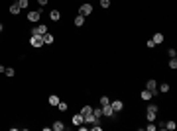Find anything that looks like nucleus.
I'll use <instances>...</instances> for the list:
<instances>
[{
	"label": "nucleus",
	"instance_id": "nucleus-1",
	"mask_svg": "<svg viewBox=\"0 0 177 131\" xmlns=\"http://www.w3.org/2000/svg\"><path fill=\"white\" fill-rule=\"evenodd\" d=\"M30 45L36 47V49L43 47V37H41V35H36V33H32V35H30Z\"/></svg>",
	"mask_w": 177,
	"mask_h": 131
},
{
	"label": "nucleus",
	"instance_id": "nucleus-2",
	"mask_svg": "<svg viewBox=\"0 0 177 131\" xmlns=\"http://www.w3.org/2000/svg\"><path fill=\"white\" fill-rule=\"evenodd\" d=\"M26 18H28V22H32V24H39V20H41V12H39V10H30Z\"/></svg>",
	"mask_w": 177,
	"mask_h": 131
},
{
	"label": "nucleus",
	"instance_id": "nucleus-3",
	"mask_svg": "<svg viewBox=\"0 0 177 131\" xmlns=\"http://www.w3.org/2000/svg\"><path fill=\"white\" fill-rule=\"evenodd\" d=\"M79 14H83V16H91V14H92V6L89 4V2L81 4V6H79Z\"/></svg>",
	"mask_w": 177,
	"mask_h": 131
},
{
	"label": "nucleus",
	"instance_id": "nucleus-4",
	"mask_svg": "<svg viewBox=\"0 0 177 131\" xmlns=\"http://www.w3.org/2000/svg\"><path fill=\"white\" fill-rule=\"evenodd\" d=\"M110 108L114 110V113H118V111L124 110V102L122 100H114V102H110Z\"/></svg>",
	"mask_w": 177,
	"mask_h": 131
},
{
	"label": "nucleus",
	"instance_id": "nucleus-5",
	"mask_svg": "<svg viewBox=\"0 0 177 131\" xmlns=\"http://www.w3.org/2000/svg\"><path fill=\"white\" fill-rule=\"evenodd\" d=\"M32 33H36V35H43V33H47V26L45 24H38V26L32 29Z\"/></svg>",
	"mask_w": 177,
	"mask_h": 131
},
{
	"label": "nucleus",
	"instance_id": "nucleus-6",
	"mask_svg": "<svg viewBox=\"0 0 177 131\" xmlns=\"http://www.w3.org/2000/svg\"><path fill=\"white\" fill-rule=\"evenodd\" d=\"M100 110H102V116H104V118H114V110L110 108V104L100 106Z\"/></svg>",
	"mask_w": 177,
	"mask_h": 131
},
{
	"label": "nucleus",
	"instance_id": "nucleus-7",
	"mask_svg": "<svg viewBox=\"0 0 177 131\" xmlns=\"http://www.w3.org/2000/svg\"><path fill=\"white\" fill-rule=\"evenodd\" d=\"M151 41H154L156 45H161V43L165 41V35L161 32H156V33H154V37H151Z\"/></svg>",
	"mask_w": 177,
	"mask_h": 131
},
{
	"label": "nucleus",
	"instance_id": "nucleus-8",
	"mask_svg": "<svg viewBox=\"0 0 177 131\" xmlns=\"http://www.w3.org/2000/svg\"><path fill=\"white\" fill-rule=\"evenodd\" d=\"M146 88H148L151 94H157V82H156L154 78H150L148 82H146Z\"/></svg>",
	"mask_w": 177,
	"mask_h": 131
},
{
	"label": "nucleus",
	"instance_id": "nucleus-9",
	"mask_svg": "<svg viewBox=\"0 0 177 131\" xmlns=\"http://www.w3.org/2000/svg\"><path fill=\"white\" fill-rule=\"evenodd\" d=\"M73 24H75L77 27L85 26V16H83V14H77V16H75V20H73Z\"/></svg>",
	"mask_w": 177,
	"mask_h": 131
},
{
	"label": "nucleus",
	"instance_id": "nucleus-10",
	"mask_svg": "<svg viewBox=\"0 0 177 131\" xmlns=\"http://www.w3.org/2000/svg\"><path fill=\"white\" fill-rule=\"evenodd\" d=\"M41 37H43V45H51L53 41H55V37H53V35H51L49 32H47V33H43Z\"/></svg>",
	"mask_w": 177,
	"mask_h": 131
},
{
	"label": "nucleus",
	"instance_id": "nucleus-11",
	"mask_svg": "<svg viewBox=\"0 0 177 131\" xmlns=\"http://www.w3.org/2000/svg\"><path fill=\"white\" fill-rule=\"evenodd\" d=\"M51 129H55V131H63L65 129V123H63V121H53V125H51Z\"/></svg>",
	"mask_w": 177,
	"mask_h": 131
},
{
	"label": "nucleus",
	"instance_id": "nucleus-12",
	"mask_svg": "<svg viewBox=\"0 0 177 131\" xmlns=\"http://www.w3.org/2000/svg\"><path fill=\"white\" fill-rule=\"evenodd\" d=\"M49 18H51L53 22H59L61 20V12H59V10H51V12H49Z\"/></svg>",
	"mask_w": 177,
	"mask_h": 131
},
{
	"label": "nucleus",
	"instance_id": "nucleus-13",
	"mask_svg": "<svg viewBox=\"0 0 177 131\" xmlns=\"http://www.w3.org/2000/svg\"><path fill=\"white\" fill-rule=\"evenodd\" d=\"M47 102H49V106H57L59 102H61V100H59V96H57V94H51V96L47 98Z\"/></svg>",
	"mask_w": 177,
	"mask_h": 131
},
{
	"label": "nucleus",
	"instance_id": "nucleus-14",
	"mask_svg": "<svg viewBox=\"0 0 177 131\" xmlns=\"http://www.w3.org/2000/svg\"><path fill=\"white\" fill-rule=\"evenodd\" d=\"M73 123H75V125L85 123V118H83V113H77V116H73Z\"/></svg>",
	"mask_w": 177,
	"mask_h": 131
},
{
	"label": "nucleus",
	"instance_id": "nucleus-15",
	"mask_svg": "<svg viewBox=\"0 0 177 131\" xmlns=\"http://www.w3.org/2000/svg\"><path fill=\"white\" fill-rule=\"evenodd\" d=\"M20 12H22V8L18 6V2H16V4H12V6H10V14H12V16H18Z\"/></svg>",
	"mask_w": 177,
	"mask_h": 131
},
{
	"label": "nucleus",
	"instance_id": "nucleus-16",
	"mask_svg": "<svg viewBox=\"0 0 177 131\" xmlns=\"http://www.w3.org/2000/svg\"><path fill=\"white\" fill-rule=\"evenodd\" d=\"M92 111V106H83V108H81V111H79V113H83V118H85V116H89V113H91Z\"/></svg>",
	"mask_w": 177,
	"mask_h": 131
},
{
	"label": "nucleus",
	"instance_id": "nucleus-17",
	"mask_svg": "<svg viewBox=\"0 0 177 131\" xmlns=\"http://www.w3.org/2000/svg\"><path fill=\"white\" fill-rule=\"evenodd\" d=\"M140 96H142V100H151V96H154V94H151V92L148 90V88H144V90H142V94H140Z\"/></svg>",
	"mask_w": 177,
	"mask_h": 131
},
{
	"label": "nucleus",
	"instance_id": "nucleus-18",
	"mask_svg": "<svg viewBox=\"0 0 177 131\" xmlns=\"http://www.w3.org/2000/svg\"><path fill=\"white\" fill-rule=\"evenodd\" d=\"M146 119H148V121H156V111H146Z\"/></svg>",
	"mask_w": 177,
	"mask_h": 131
},
{
	"label": "nucleus",
	"instance_id": "nucleus-19",
	"mask_svg": "<svg viewBox=\"0 0 177 131\" xmlns=\"http://www.w3.org/2000/svg\"><path fill=\"white\" fill-rule=\"evenodd\" d=\"M92 116H95V118H102V110H100V108H92Z\"/></svg>",
	"mask_w": 177,
	"mask_h": 131
},
{
	"label": "nucleus",
	"instance_id": "nucleus-20",
	"mask_svg": "<svg viewBox=\"0 0 177 131\" xmlns=\"http://www.w3.org/2000/svg\"><path fill=\"white\" fill-rule=\"evenodd\" d=\"M18 6L22 8V10H26V8L30 6V0H18Z\"/></svg>",
	"mask_w": 177,
	"mask_h": 131
},
{
	"label": "nucleus",
	"instance_id": "nucleus-21",
	"mask_svg": "<svg viewBox=\"0 0 177 131\" xmlns=\"http://www.w3.org/2000/svg\"><path fill=\"white\" fill-rule=\"evenodd\" d=\"M55 108H57V110H59V111H67V108H69V106H67V104H65V102H59V104H57V106H55Z\"/></svg>",
	"mask_w": 177,
	"mask_h": 131
},
{
	"label": "nucleus",
	"instance_id": "nucleus-22",
	"mask_svg": "<svg viewBox=\"0 0 177 131\" xmlns=\"http://www.w3.org/2000/svg\"><path fill=\"white\" fill-rule=\"evenodd\" d=\"M159 92H169V84H167V82H161V84H159Z\"/></svg>",
	"mask_w": 177,
	"mask_h": 131
},
{
	"label": "nucleus",
	"instance_id": "nucleus-23",
	"mask_svg": "<svg viewBox=\"0 0 177 131\" xmlns=\"http://www.w3.org/2000/svg\"><path fill=\"white\" fill-rule=\"evenodd\" d=\"M167 65H169L171 71H175V69H177V59H175V57H173V59H169V63H167Z\"/></svg>",
	"mask_w": 177,
	"mask_h": 131
},
{
	"label": "nucleus",
	"instance_id": "nucleus-24",
	"mask_svg": "<svg viewBox=\"0 0 177 131\" xmlns=\"http://www.w3.org/2000/svg\"><path fill=\"white\" fill-rule=\"evenodd\" d=\"M98 102H100V106H106V104H110V98H108V96H100Z\"/></svg>",
	"mask_w": 177,
	"mask_h": 131
},
{
	"label": "nucleus",
	"instance_id": "nucleus-25",
	"mask_svg": "<svg viewBox=\"0 0 177 131\" xmlns=\"http://www.w3.org/2000/svg\"><path fill=\"white\" fill-rule=\"evenodd\" d=\"M175 127H177V123H175V121H165V129H171V131H173Z\"/></svg>",
	"mask_w": 177,
	"mask_h": 131
},
{
	"label": "nucleus",
	"instance_id": "nucleus-26",
	"mask_svg": "<svg viewBox=\"0 0 177 131\" xmlns=\"http://www.w3.org/2000/svg\"><path fill=\"white\" fill-rule=\"evenodd\" d=\"M146 129H148V131H156V129H157V125L154 123V121H148V125H146Z\"/></svg>",
	"mask_w": 177,
	"mask_h": 131
},
{
	"label": "nucleus",
	"instance_id": "nucleus-27",
	"mask_svg": "<svg viewBox=\"0 0 177 131\" xmlns=\"http://www.w3.org/2000/svg\"><path fill=\"white\" fill-rule=\"evenodd\" d=\"M167 55H169V59H173V57H177V51L173 47H169V49H167Z\"/></svg>",
	"mask_w": 177,
	"mask_h": 131
},
{
	"label": "nucleus",
	"instance_id": "nucleus-28",
	"mask_svg": "<svg viewBox=\"0 0 177 131\" xmlns=\"http://www.w3.org/2000/svg\"><path fill=\"white\" fill-rule=\"evenodd\" d=\"M4 74H6V76H14V74H16V71H14V69H6V71H4Z\"/></svg>",
	"mask_w": 177,
	"mask_h": 131
},
{
	"label": "nucleus",
	"instance_id": "nucleus-29",
	"mask_svg": "<svg viewBox=\"0 0 177 131\" xmlns=\"http://www.w3.org/2000/svg\"><path fill=\"white\" fill-rule=\"evenodd\" d=\"M91 129H92V131H102V125H100V123H92Z\"/></svg>",
	"mask_w": 177,
	"mask_h": 131
},
{
	"label": "nucleus",
	"instance_id": "nucleus-30",
	"mask_svg": "<svg viewBox=\"0 0 177 131\" xmlns=\"http://www.w3.org/2000/svg\"><path fill=\"white\" fill-rule=\"evenodd\" d=\"M100 6L102 8H110V0H100Z\"/></svg>",
	"mask_w": 177,
	"mask_h": 131
},
{
	"label": "nucleus",
	"instance_id": "nucleus-31",
	"mask_svg": "<svg viewBox=\"0 0 177 131\" xmlns=\"http://www.w3.org/2000/svg\"><path fill=\"white\" fill-rule=\"evenodd\" d=\"M148 110H150V111H156V113H157V106L156 104H150V106H148Z\"/></svg>",
	"mask_w": 177,
	"mask_h": 131
},
{
	"label": "nucleus",
	"instance_id": "nucleus-32",
	"mask_svg": "<svg viewBox=\"0 0 177 131\" xmlns=\"http://www.w3.org/2000/svg\"><path fill=\"white\" fill-rule=\"evenodd\" d=\"M146 47H148V49H154V47H156V43H154V41H148V43H146Z\"/></svg>",
	"mask_w": 177,
	"mask_h": 131
},
{
	"label": "nucleus",
	"instance_id": "nucleus-33",
	"mask_svg": "<svg viewBox=\"0 0 177 131\" xmlns=\"http://www.w3.org/2000/svg\"><path fill=\"white\" fill-rule=\"evenodd\" d=\"M157 129H165V121H159L157 123Z\"/></svg>",
	"mask_w": 177,
	"mask_h": 131
},
{
	"label": "nucleus",
	"instance_id": "nucleus-34",
	"mask_svg": "<svg viewBox=\"0 0 177 131\" xmlns=\"http://www.w3.org/2000/svg\"><path fill=\"white\" fill-rule=\"evenodd\" d=\"M47 2H49V0H38V4H39V6H45Z\"/></svg>",
	"mask_w": 177,
	"mask_h": 131
},
{
	"label": "nucleus",
	"instance_id": "nucleus-35",
	"mask_svg": "<svg viewBox=\"0 0 177 131\" xmlns=\"http://www.w3.org/2000/svg\"><path fill=\"white\" fill-rule=\"evenodd\" d=\"M4 71H6V67H4V65H0V74H2Z\"/></svg>",
	"mask_w": 177,
	"mask_h": 131
},
{
	"label": "nucleus",
	"instance_id": "nucleus-36",
	"mask_svg": "<svg viewBox=\"0 0 177 131\" xmlns=\"http://www.w3.org/2000/svg\"><path fill=\"white\" fill-rule=\"evenodd\" d=\"M2 29H4V26H2V24H0V32H2Z\"/></svg>",
	"mask_w": 177,
	"mask_h": 131
}]
</instances>
